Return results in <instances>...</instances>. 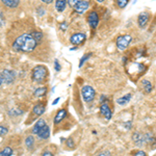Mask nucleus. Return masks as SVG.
Masks as SVG:
<instances>
[{
    "label": "nucleus",
    "mask_w": 156,
    "mask_h": 156,
    "mask_svg": "<svg viewBox=\"0 0 156 156\" xmlns=\"http://www.w3.org/2000/svg\"><path fill=\"white\" fill-rule=\"evenodd\" d=\"M39 42L34 39L32 34H23L19 36L12 43V48L18 52H25L28 53L36 49Z\"/></svg>",
    "instance_id": "obj_1"
},
{
    "label": "nucleus",
    "mask_w": 156,
    "mask_h": 156,
    "mask_svg": "<svg viewBox=\"0 0 156 156\" xmlns=\"http://www.w3.org/2000/svg\"><path fill=\"white\" fill-rule=\"evenodd\" d=\"M47 75H48V70L45 66H37L32 70V79H34V82H37V83H41V82L44 81L46 79Z\"/></svg>",
    "instance_id": "obj_2"
},
{
    "label": "nucleus",
    "mask_w": 156,
    "mask_h": 156,
    "mask_svg": "<svg viewBox=\"0 0 156 156\" xmlns=\"http://www.w3.org/2000/svg\"><path fill=\"white\" fill-rule=\"evenodd\" d=\"M132 41V37L130 34H124V36H119L115 40V46L117 48L121 50V51H124L127 49V47L129 46V44Z\"/></svg>",
    "instance_id": "obj_3"
},
{
    "label": "nucleus",
    "mask_w": 156,
    "mask_h": 156,
    "mask_svg": "<svg viewBox=\"0 0 156 156\" xmlns=\"http://www.w3.org/2000/svg\"><path fill=\"white\" fill-rule=\"evenodd\" d=\"M81 94H82V98L87 103L92 102L93 100L95 99V96H96V92L90 85H84L81 90Z\"/></svg>",
    "instance_id": "obj_4"
},
{
    "label": "nucleus",
    "mask_w": 156,
    "mask_h": 156,
    "mask_svg": "<svg viewBox=\"0 0 156 156\" xmlns=\"http://www.w3.org/2000/svg\"><path fill=\"white\" fill-rule=\"evenodd\" d=\"M1 77H2V81H3L4 83L9 84V83H12L15 80V78H16V73H15V71H12V70L7 69V70H4V71L1 73Z\"/></svg>",
    "instance_id": "obj_5"
},
{
    "label": "nucleus",
    "mask_w": 156,
    "mask_h": 156,
    "mask_svg": "<svg viewBox=\"0 0 156 156\" xmlns=\"http://www.w3.org/2000/svg\"><path fill=\"white\" fill-rule=\"evenodd\" d=\"M100 18L99 15L97 14L96 12H90V15L87 16V23L93 29H96L98 27V24H99Z\"/></svg>",
    "instance_id": "obj_6"
},
{
    "label": "nucleus",
    "mask_w": 156,
    "mask_h": 156,
    "mask_svg": "<svg viewBox=\"0 0 156 156\" xmlns=\"http://www.w3.org/2000/svg\"><path fill=\"white\" fill-rule=\"evenodd\" d=\"M87 39V36L84 34H81V32H77V34H72L71 37H70V43L72 45H75V46H78V45H81L82 43L85 41Z\"/></svg>",
    "instance_id": "obj_7"
},
{
    "label": "nucleus",
    "mask_w": 156,
    "mask_h": 156,
    "mask_svg": "<svg viewBox=\"0 0 156 156\" xmlns=\"http://www.w3.org/2000/svg\"><path fill=\"white\" fill-rule=\"evenodd\" d=\"M100 112H101V115L106 120H110V119H112V109H110L109 105H108L107 103H106V101L102 102L101 105H100Z\"/></svg>",
    "instance_id": "obj_8"
},
{
    "label": "nucleus",
    "mask_w": 156,
    "mask_h": 156,
    "mask_svg": "<svg viewBox=\"0 0 156 156\" xmlns=\"http://www.w3.org/2000/svg\"><path fill=\"white\" fill-rule=\"evenodd\" d=\"M149 18H150L149 12H140V14L138 15V17H137V23H138V26H140V28H145L146 25L148 24Z\"/></svg>",
    "instance_id": "obj_9"
},
{
    "label": "nucleus",
    "mask_w": 156,
    "mask_h": 156,
    "mask_svg": "<svg viewBox=\"0 0 156 156\" xmlns=\"http://www.w3.org/2000/svg\"><path fill=\"white\" fill-rule=\"evenodd\" d=\"M90 7V3L87 1H84V0H81L79 3L77 4L76 6L74 7L75 11H76L77 14H83L84 12L87 11V9Z\"/></svg>",
    "instance_id": "obj_10"
},
{
    "label": "nucleus",
    "mask_w": 156,
    "mask_h": 156,
    "mask_svg": "<svg viewBox=\"0 0 156 156\" xmlns=\"http://www.w3.org/2000/svg\"><path fill=\"white\" fill-rule=\"evenodd\" d=\"M37 136L42 138V140H47L50 136V128L48 125L46 124L44 127L41 128V130L37 132Z\"/></svg>",
    "instance_id": "obj_11"
},
{
    "label": "nucleus",
    "mask_w": 156,
    "mask_h": 156,
    "mask_svg": "<svg viewBox=\"0 0 156 156\" xmlns=\"http://www.w3.org/2000/svg\"><path fill=\"white\" fill-rule=\"evenodd\" d=\"M67 115V110L66 109H60L57 112L56 115L54 117V124H59L60 122H62V120H65V118H66Z\"/></svg>",
    "instance_id": "obj_12"
},
{
    "label": "nucleus",
    "mask_w": 156,
    "mask_h": 156,
    "mask_svg": "<svg viewBox=\"0 0 156 156\" xmlns=\"http://www.w3.org/2000/svg\"><path fill=\"white\" fill-rule=\"evenodd\" d=\"M45 109H46V107H45V104L43 102H40L37 103V105H34V114L36 115H41L45 112Z\"/></svg>",
    "instance_id": "obj_13"
},
{
    "label": "nucleus",
    "mask_w": 156,
    "mask_h": 156,
    "mask_svg": "<svg viewBox=\"0 0 156 156\" xmlns=\"http://www.w3.org/2000/svg\"><path fill=\"white\" fill-rule=\"evenodd\" d=\"M133 140L135 142V144L138 145V146H143L144 145V143L146 142V137L143 136L140 133L138 132H135L134 134H133Z\"/></svg>",
    "instance_id": "obj_14"
},
{
    "label": "nucleus",
    "mask_w": 156,
    "mask_h": 156,
    "mask_svg": "<svg viewBox=\"0 0 156 156\" xmlns=\"http://www.w3.org/2000/svg\"><path fill=\"white\" fill-rule=\"evenodd\" d=\"M67 0H56V2H55V9L59 12H64L67 6Z\"/></svg>",
    "instance_id": "obj_15"
},
{
    "label": "nucleus",
    "mask_w": 156,
    "mask_h": 156,
    "mask_svg": "<svg viewBox=\"0 0 156 156\" xmlns=\"http://www.w3.org/2000/svg\"><path fill=\"white\" fill-rule=\"evenodd\" d=\"M45 125H46V123H45V121L43 119H40L37 122L34 124V128H32V133H34V134H37V132L41 130L42 127H44Z\"/></svg>",
    "instance_id": "obj_16"
},
{
    "label": "nucleus",
    "mask_w": 156,
    "mask_h": 156,
    "mask_svg": "<svg viewBox=\"0 0 156 156\" xmlns=\"http://www.w3.org/2000/svg\"><path fill=\"white\" fill-rule=\"evenodd\" d=\"M1 2L7 7H11V9H15L19 5L20 0H1Z\"/></svg>",
    "instance_id": "obj_17"
},
{
    "label": "nucleus",
    "mask_w": 156,
    "mask_h": 156,
    "mask_svg": "<svg viewBox=\"0 0 156 156\" xmlns=\"http://www.w3.org/2000/svg\"><path fill=\"white\" fill-rule=\"evenodd\" d=\"M131 98H132L131 94H127V95H125L124 97L119 98V99L117 100V103H118V104H120V105H125V104H127V103H129Z\"/></svg>",
    "instance_id": "obj_18"
},
{
    "label": "nucleus",
    "mask_w": 156,
    "mask_h": 156,
    "mask_svg": "<svg viewBox=\"0 0 156 156\" xmlns=\"http://www.w3.org/2000/svg\"><path fill=\"white\" fill-rule=\"evenodd\" d=\"M46 93H47V87H37L36 90H34V95L36 97H43L44 95H46Z\"/></svg>",
    "instance_id": "obj_19"
},
{
    "label": "nucleus",
    "mask_w": 156,
    "mask_h": 156,
    "mask_svg": "<svg viewBox=\"0 0 156 156\" xmlns=\"http://www.w3.org/2000/svg\"><path fill=\"white\" fill-rule=\"evenodd\" d=\"M142 87L143 89H144L145 93H151V90H152V84H151V82L149 80H143L142 81Z\"/></svg>",
    "instance_id": "obj_20"
},
{
    "label": "nucleus",
    "mask_w": 156,
    "mask_h": 156,
    "mask_svg": "<svg viewBox=\"0 0 156 156\" xmlns=\"http://www.w3.org/2000/svg\"><path fill=\"white\" fill-rule=\"evenodd\" d=\"M34 136H27L26 140H25V145H26V147L28 148V149H31L32 146H34Z\"/></svg>",
    "instance_id": "obj_21"
},
{
    "label": "nucleus",
    "mask_w": 156,
    "mask_h": 156,
    "mask_svg": "<svg viewBox=\"0 0 156 156\" xmlns=\"http://www.w3.org/2000/svg\"><path fill=\"white\" fill-rule=\"evenodd\" d=\"M12 154V150L9 147H5L3 150L0 151V156H11Z\"/></svg>",
    "instance_id": "obj_22"
},
{
    "label": "nucleus",
    "mask_w": 156,
    "mask_h": 156,
    "mask_svg": "<svg viewBox=\"0 0 156 156\" xmlns=\"http://www.w3.org/2000/svg\"><path fill=\"white\" fill-rule=\"evenodd\" d=\"M115 1H117V4L120 9H124V7H126L129 0H115Z\"/></svg>",
    "instance_id": "obj_23"
},
{
    "label": "nucleus",
    "mask_w": 156,
    "mask_h": 156,
    "mask_svg": "<svg viewBox=\"0 0 156 156\" xmlns=\"http://www.w3.org/2000/svg\"><path fill=\"white\" fill-rule=\"evenodd\" d=\"M31 34H32V36L34 37V39H36L37 41L40 43V41H41L42 37H43L42 32H39V31H34V32H31Z\"/></svg>",
    "instance_id": "obj_24"
},
{
    "label": "nucleus",
    "mask_w": 156,
    "mask_h": 156,
    "mask_svg": "<svg viewBox=\"0 0 156 156\" xmlns=\"http://www.w3.org/2000/svg\"><path fill=\"white\" fill-rule=\"evenodd\" d=\"M90 55H92V53H87V54H85V55H83V56H82V58L80 59V62H79V68H81V66L84 64L85 60H87V58H90Z\"/></svg>",
    "instance_id": "obj_25"
},
{
    "label": "nucleus",
    "mask_w": 156,
    "mask_h": 156,
    "mask_svg": "<svg viewBox=\"0 0 156 156\" xmlns=\"http://www.w3.org/2000/svg\"><path fill=\"white\" fill-rule=\"evenodd\" d=\"M81 0H68V4L71 7H75Z\"/></svg>",
    "instance_id": "obj_26"
},
{
    "label": "nucleus",
    "mask_w": 156,
    "mask_h": 156,
    "mask_svg": "<svg viewBox=\"0 0 156 156\" xmlns=\"http://www.w3.org/2000/svg\"><path fill=\"white\" fill-rule=\"evenodd\" d=\"M54 69H55V71H56V72H59L60 69H62V66H60L59 62L57 59L54 60Z\"/></svg>",
    "instance_id": "obj_27"
},
{
    "label": "nucleus",
    "mask_w": 156,
    "mask_h": 156,
    "mask_svg": "<svg viewBox=\"0 0 156 156\" xmlns=\"http://www.w3.org/2000/svg\"><path fill=\"white\" fill-rule=\"evenodd\" d=\"M6 133H7L6 128L3 126H0V136H1V135H5Z\"/></svg>",
    "instance_id": "obj_28"
},
{
    "label": "nucleus",
    "mask_w": 156,
    "mask_h": 156,
    "mask_svg": "<svg viewBox=\"0 0 156 156\" xmlns=\"http://www.w3.org/2000/svg\"><path fill=\"white\" fill-rule=\"evenodd\" d=\"M132 156H147V154H146L144 151H137V152H135Z\"/></svg>",
    "instance_id": "obj_29"
},
{
    "label": "nucleus",
    "mask_w": 156,
    "mask_h": 156,
    "mask_svg": "<svg viewBox=\"0 0 156 156\" xmlns=\"http://www.w3.org/2000/svg\"><path fill=\"white\" fill-rule=\"evenodd\" d=\"M67 145H68V147H70V148L73 147V145H74V142H73L72 138H69V140H67Z\"/></svg>",
    "instance_id": "obj_30"
},
{
    "label": "nucleus",
    "mask_w": 156,
    "mask_h": 156,
    "mask_svg": "<svg viewBox=\"0 0 156 156\" xmlns=\"http://www.w3.org/2000/svg\"><path fill=\"white\" fill-rule=\"evenodd\" d=\"M96 156H110V153L106 151V152H101V153H98Z\"/></svg>",
    "instance_id": "obj_31"
},
{
    "label": "nucleus",
    "mask_w": 156,
    "mask_h": 156,
    "mask_svg": "<svg viewBox=\"0 0 156 156\" xmlns=\"http://www.w3.org/2000/svg\"><path fill=\"white\" fill-rule=\"evenodd\" d=\"M67 26H68L67 23H66V22H64V23L60 24V29H62V30H66L67 29Z\"/></svg>",
    "instance_id": "obj_32"
},
{
    "label": "nucleus",
    "mask_w": 156,
    "mask_h": 156,
    "mask_svg": "<svg viewBox=\"0 0 156 156\" xmlns=\"http://www.w3.org/2000/svg\"><path fill=\"white\" fill-rule=\"evenodd\" d=\"M42 156H53V154H52L51 152H49V151H45L42 154Z\"/></svg>",
    "instance_id": "obj_33"
},
{
    "label": "nucleus",
    "mask_w": 156,
    "mask_h": 156,
    "mask_svg": "<svg viewBox=\"0 0 156 156\" xmlns=\"http://www.w3.org/2000/svg\"><path fill=\"white\" fill-rule=\"evenodd\" d=\"M43 2H45V3H47V4H49V3H51L53 0H42Z\"/></svg>",
    "instance_id": "obj_34"
},
{
    "label": "nucleus",
    "mask_w": 156,
    "mask_h": 156,
    "mask_svg": "<svg viewBox=\"0 0 156 156\" xmlns=\"http://www.w3.org/2000/svg\"><path fill=\"white\" fill-rule=\"evenodd\" d=\"M58 101H59V98H56V99L54 100V101H53V103H52V104H53V105H55V104H56V103L58 102Z\"/></svg>",
    "instance_id": "obj_35"
},
{
    "label": "nucleus",
    "mask_w": 156,
    "mask_h": 156,
    "mask_svg": "<svg viewBox=\"0 0 156 156\" xmlns=\"http://www.w3.org/2000/svg\"><path fill=\"white\" fill-rule=\"evenodd\" d=\"M2 82H3V81H2V77H1V75H0V85H1Z\"/></svg>",
    "instance_id": "obj_36"
},
{
    "label": "nucleus",
    "mask_w": 156,
    "mask_h": 156,
    "mask_svg": "<svg viewBox=\"0 0 156 156\" xmlns=\"http://www.w3.org/2000/svg\"><path fill=\"white\" fill-rule=\"evenodd\" d=\"M98 2H100V3H101V2H103V1H105V0H97Z\"/></svg>",
    "instance_id": "obj_37"
}]
</instances>
